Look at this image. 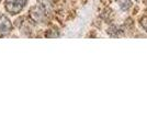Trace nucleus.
Returning a JSON list of instances; mask_svg holds the SVG:
<instances>
[{"mask_svg":"<svg viewBox=\"0 0 147 132\" xmlns=\"http://www.w3.org/2000/svg\"><path fill=\"white\" fill-rule=\"evenodd\" d=\"M141 25L143 26V29L147 32V17L146 16H145V17H143V18L141 19Z\"/></svg>","mask_w":147,"mask_h":132,"instance_id":"nucleus-6","label":"nucleus"},{"mask_svg":"<svg viewBox=\"0 0 147 132\" xmlns=\"http://www.w3.org/2000/svg\"><path fill=\"white\" fill-rule=\"evenodd\" d=\"M26 2L28 0H6L5 7L8 12H10L11 14H18L25 7Z\"/></svg>","mask_w":147,"mask_h":132,"instance_id":"nucleus-1","label":"nucleus"},{"mask_svg":"<svg viewBox=\"0 0 147 132\" xmlns=\"http://www.w3.org/2000/svg\"><path fill=\"white\" fill-rule=\"evenodd\" d=\"M30 16L32 20H34L35 22H43L46 18V10L41 5L37 7H33L30 11Z\"/></svg>","mask_w":147,"mask_h":132,"instance_id":"nucleus-2","label":"nucleus"},{"mask_svg":"<svg viewBox=\"0 0 147 132\" xmlns=\"http://www.w3.org/2000/svg\"><path fill=\"white\" fill-rule=\"evenodd\" d=\"M117 3L119 7L122 9V10H129L131 5H132V1L131 0H117Z\"/></svg>","mask_w":147,"mask_h":132,"instance_id":"nucleus-4","label":"nucleus"},{"mask_svg":"<svg viewBox=\"0 0 147 132\" xmlns=\"http://www.w3.org/2000/svg\"><path fill=\"white\" fill-rule=\"evenodd\" d=\"M12 30V23L6 16L0 14V35H7Z\"/></svg>","mask_w":147,"mask_h":132,"instance_id":"nucleus-3","label":"nucleus"},{"mask_svg":"<svg viewBox=\"0 0 147 132\" xmlns=\"http://www.w3.org/2000/svg\"><path fill=\"white\" fill-rule=\"evenodd\" d=\"M109 33H110L112 37H117L119 34H120V32H119V29L115 28V26H112L109 29Z\"/></svg>","mask_w":147,"mask_h":132,"instance_id":"nucleus-5","label":"nucleus"}]
</instances>
